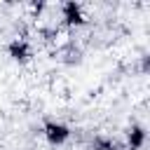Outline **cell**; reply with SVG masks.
I'll return each mask as SVG.
<instances>
[{"instance_id":"obj_4","label":"cell","mask_w":150,"mask_h":150,"mask_svg":"<svg viewBox=\"0 0 150 150\" xmlns=\"http://www.w3.org/2000/svg\"><path fill=\"white\" fill-rule=\"evenodd\" d=\"M145 145V129L141 124H134L127 131V150H141Z\"/></svg>"},{"instance_id":"obj_5","label":"cell","mask_w":150,"mask_h":150,"mask_svg":"<svg viewBox=\"0 0 150 150\" xmlns=\"http://www.w3.org/2000/svg\"><path fill=\"white\" fill-rule=\"evenodd\" d=\"M91 150H120L117 141H112L110 136H94L91 143H89Z\"/></svg>"},{"instance_id":"obj_3","label":"cell","mask_w":150,"mask_h":150,"mask_svg":"<svg viewBox=\"0 0 150 150\" xmlns=\"http://www.w3.org/2000/svg\"><path fill=\"white\" fill-rule=\"evenodd\" d=\"M7 56L14 63H28L33 59V47H30V42L26 38H14L7 45Z\"/></svg>"},{"instance_id":"obj_1","label":"cell","mask_w":150,"mask_h":150,"mask_svg":"<svg viewBox=\"0 0 150 150\" xmlns=\"http://www.w3.org/2000/svg\"><path fill=\"white\" fill-rule=\"evenodd\" d=\"M70 127L63 124V122H56V120H47L42 124V136L49 145H63L68 138H70Z\"/></svg>"},{"instance_id":"obj_2","label":"cell","mask_w":150,"mask_h":150,"mask_svg":"<svg viewBox=\"0 0 150 150\" xmlns=\"http://www.w3.org/2000/svg\"><path fill=\"white\" fill-rule=\"evenodd\" d=\"M61 19L66 26L70 28H77V26H84L87 23V14H84V7L75 0H68L61 5Z\"/></svg>"}]
</instances>
